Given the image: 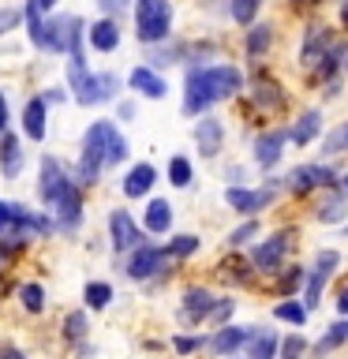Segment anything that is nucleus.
Instances as JSON below:
<instances>
[{"mask_svg":"<svg viewBox=\"0 0 348 359\" xmlns=\"http://www.w3.org/2000/svg\"><path fill=\"white\" fill-rule=\"evenodd\" d=\"M90 333V322H86V311H72L64 314V341L67 344H83Z\"/></svg>","mask_w":348,"mask_h":359,"instance_id":"4c0bfd02","label":"nucleus"},{"mask_svg":"<svg viewBox=\"0 0 348 359\" xmlns=\"http://www.w3.org/2000/svg\"><path fill=\"white\" fill-rule=\"evenodd\" d=\"M288 4H303V8H319L322 0H288Z\"/></svg>","mask_w":348,"mask_h":359,"instance_id":"4d7b16f0","label":"nucleus"},{"mask_svg":"<svg viewBox=\"0 0 348 359\" xmlns=\"http://www.w3.org/2000/svg\"><path fill=\"white\" fill-rule=\"evenodd\" d=\"M247 333H251V325H218L210 337H206V352L210 355H218V359H229L236 352H243V344H247Z\"/></svg>","mask_w":348,"mask_h":359,"instance_id":"412c9836","label":"nucleus"},{"mask_svg":"<svg viewBox=\"0 0 348 359\" xmlns=\"http://www.w3.org/2000/svg\"><path fill=\"white\" fill-rule=\"evenodd\" d=\"M41 101H45V105H64V101H72V90H67V86H45L41 90Z\"/></svg>","mask_w":348,"mask_h":359,"instance_id":"de8ad7c7","label":"nucleus"},{"mask_svg":"<svg viewBox=\"0 0 348 359\" xmlns=\"http://www.w3.org/2000/svg\"><path fill=\"white\" fill-rule=\"evenodd\" d=\"M128 157H131V142H128V135H123V131H116V135H112V142H109V154H105V168H120Z\"/></svg>","mask_w":348,"mask_h":359,"instance_id":"ea45409f","label":"nucleus"},{"mask_svg":"<svg viewBox=\"0 0 348 359\" xmlns=\"http://www.w3.org/2000/svg\"><path fill=\"white\" fill-rule=\"evenodd\" d=\"M8 224H11V202H4V198H0V232H4Z\"/></svg>","mask_w":348,"mask_h":359,"instance_id":"6e6d98bb","label":"nucleus"},{"mask_svg":"<svg viewBox=\"0 0 348 359\" xmlns=\"http://www.w3.org/2000/svg\"><path fill=\"white\" fill-rule=\"evenodd\" d=\"M247 86V75L232 60H213V64H191L184 72V94H180V116L199 120L213 112L225 101H236Z\"/></svg>","mask_w":348,"mask_h":359,"instance_id":"f257e3e1","label":"nucleus"},{"mask_svg":"<svg viewBox=\"0 0 348 359\" xmlns=\"http://www.w3.org/2000/svg\"><path fill=\"white\" fill-rule=\"evenodd\" d=\"M202 247V240L195 232H176L173 240L165 243V251H168V258H173V262H180V258H191Z\"/></svg>","mask_w":348,"mask_h":359,"instance_id":"c9c22d12","label":"nucleus"},{"mask_svg":"<svg viewBox=\"0 0 348 359\" xmlns=\"http://www.w3.org/2000/svg\"><path fill=\"white\" fill-rule=\"evenodd\" d=\"M19 128H22V139H30V142H45V139H49V105L41 101V94L27 97L22 116H19Z\"/></svg>","mask_w":348,"mask_h":359,"instance_id":"4be33fe9","label":"nucleus"},{"mask_svg":"<svg viewBox=\"0 0 348 359\" xmlns=\"http://www.w3.org/2000/svg\"><path fill=\"white\" fill-rule=\"evenodd\" d=\"M123 273L128 280H139V285H154V280H161L165 273H173V258L161 243H139L135 251H128L123 258Z\"/></svg>","mask_w":348,"mask_h":359,"instance_id":"0eeeda50","label":"nucleus"},{"mask_svg":"<svg viewBox=\"0 0 348 359\" xmlns=\"http://www.w3.org/2000/svg\"><path fill=\"white\" fill-rule=\"evenodd\" d=\"M22 168H27V150H22V139L15 131H4L0 135V176L4 180H19Z\"/></svg>","mask_w":348,"mask_h":359,"instance_id":"5701e85b","label":"nucleus"},{"mask_svg":"<svg viewBox=\"0 0 348 359\" xmlns=\"http://www.w3.org/2000/svg\"><path fill=\"white\" fill-rule=\"evenodd\" d=\"M243 94H247V101H251V109L258 116H285L292 109V94L285 90V83L274 79L269 72H262L258 64H255V75L247 79Z\"/></svg>","mask_w":348,"mask_h":359,"instance_id":"39448f33","label":"nucleus"},{"mask_svg":"<svg viewBox=\"0 0 348 359\" xmlns=\"http://www.w3.org/2000/svg\"><path fill=\"white\" fill-rule=\"evenodd\" d=\"M285 128H288V146H296V150H311V146L322 139V131H326L322 101H319V105H303L296 116L285 123Z\"/></svg>","mask_w":348,"mask_h":359,"instance_id":"f8f14e48","label":"nucleus"},{"mask_svg":"<svg viewBox=\"0 0 348 359\" xmlns=\"http://www.w3.org/2000/svg\"><path fill=\"white\" fill-rule=\"evenodd\" d=\"M277 344H281L277 330H269V325H251L247 344H243V359H277Z\"/></svg>","mask_w":348,"mask_h":359,"instance_id":"bb28decb","label":"nucleus"},{"mask_svg":"<svg viewBox=\"0 0 348 359\" xmlns=\"http://www.w3.org/2000/svg\"><path fill=\"white\" fill-rule=\"evenodd\" d=\"M307 307H303V299H296V296H285V299H277L274 303V318L277 322H288L292 330H303L307 325Z\"/></svg>","mask_w":348,"mask_h":359,"instance_id":"7c9ffc66","label":"nucleus"},{"mask_svg":"<svg viewBox=\"0 0 348 359\" xmlns=\"http://www.w3.org/2000/svg\"><path fill=\"white\" fill-rule=\"evenodd\" d=\"M341 86H344V75L341 79H330V83H322L319 90H322V101H337L341 97Z\"/></svg>","mask_w":348,"mask_h":359,"instance_id":"8fccbe9b","label":"nucleus"},{"mask_svg":"<svg viewBox=\"0 0 348 359\" xmlns=\"http://www.w3.org/2000/svg\"><path fill=\"white\" fill-rule=\"evenodd\" d=\"M269 53H274V22L258 19L251 27H243V60L255 67V64H262Z\"/></svg>","mask_w":348,"mask_h":359,"instance_id":"6ab92c4d","label":"nucleus"},{"mask_svg":"<svg viewBox=\"0 0 348 359\" xmlns=\"http://www.w3.org/2000/svg\"><path fill=\"white\" fill-rule=\"evenodd\" d=\"M142 60L154 67V72H165V67H176L184 64V41L180 38H168V41H157V45H142Z\"/></svg>","mask_w":348,"mask_h":359,"instance_id":"a878e982","label":"nucleus"},{"mask_svg":"<svg viewBox=\"0 0 348 359\" xmlns=\"http://www.w3.org/2000/svg\"><path fill=\"white\" fill-rule=\"evenodd\" d=\"M262 4L266 0H225V19L236 22V27H251V22H258V15H262Z\"/></svg>","mask_w":348,"mask_h":359,"instance_id":"c85d7f7f","label":"nucleus"},{"mask_svg":"<svg viewBox=\"0 0 348 359\" xmlns=\"http://www.w3.org/2000/svg\"><path fill=\"white\" fill-rule=\"evenodd\" d=\"M258 236H262V224H258V217H243L236 229L225 236V243L232 247V251H240V247H247V243H255Z\"/></svg>","mask_w":348,"mask_h":359,"instance_id":"473e14b6","label":"nucleus"},{"mask_svg":"<svg viewBox=\"0 0 348 359\" xmlns=\"http://www.w3.org/2000/svg\"><path fill=\"white\" fill-rule=\"evenodd\" d=\"M0 359H27V352L15 348V344H4V348H0Z\"/></svg>","mask_w":348,"mask_h":359,"instance_id":"5fc2aeb1","label":"nucleus"},{"mask_svg":"<svg viewBox=\"0 0 348 359\" xmlns=\"http://www.w3.org/2000/svg\"><path fill=\"white\" fill-rule=\"evenodd\" d=\"M112 105H116V116H112L116 123H131L135 116H139V101L135 97H116Z\"/></svg>","mask_w":348,"mask_h":359,"instance_id":"c03bdc74","label":"nucleus"},{"mask_svg":"<svg viewBox=\"0 0 348 359\" xmlns=\"http://www.w3.org/2000/svg\"><path fill=\"white\" fill-rule=\"evenodd\" d=\"M285 195V180L266 172L258 180V187L251 184H225V206H229L236 217H258V213H266L274 202Z\"/></svg>","mask_w":348,"mask_h":359,"instance_id":"7ed1b4c3","label":"nucleus"},{"mask_svg":"<svg viewBox=\"0 0 348 359\" xmlns=\"http://www.w3.org/2000/svg\"><path fill=\"white\" fill-rule=\"evenodd\" d=\"M131 4H135V0H94V8L101 11V15H109V19H120Z\"/></svg>","mask_w":348,"mask_h":359,"instance_id":"49530a36","label":"nucleus"},{"mask_svg":"<svg viewBox=\"0 0 348 359\" xmlns=\"http://www.w3.org/2000/svg\"><path fill=\"white\" fill-rule=\"evenodd\" d=\"M344 325H348V318H344Z\"/></svg>","mask_w":348,"mask_h":359,"instance_id":"680f3d73","label":"nucleus"},{"mask_svg":"<svg viewBox=\"0 0 348 359\" xmlns=\"http://www.w3.org/2000/svg\"><path fill=\"white\" fill-rule=\"evenodd\" d=\"M307 352H311V341L300 330H292L288 337H281V344H277V359H303Z\"/></svg>","mask_w":348,"mask_h":359,"instance_id":"e433bc0d","label":"nucleus"},{"mask_svg":"<svg viewBox=\"0 0 348 359\" xmlns=\"http://www.w3.org/2000/svg\"><path fill=\"white\" fill-rule=\"evenodd\" d=\"M116 131H120V123L109 120V116L86 123L83 139H79V157H75V165H72L75 168V180H79V187H83V191L101 184V172H105V154H109V142H112V135H116Z\"/></svg>","mask_w":348,"mask_h":359,"instance_id":"f03ea898","label":"nucleus"},{"mask_svg":"<svg viewBox=\"0 0 348 359\" xmlns=\"http://www.w3.org/2000/svg\"><path fill=\"white\" fill-rule=\"evenodd\" d=\"M341 269V251H333V247H319V255H314V262L307 269V280H303V307L307 311H319V303L326 296V285L333 280V273Z\"/></svg>","mask_w":348,"mask_h":359,"instance_id":"1a4fd4ad","label":"nucleus"},{"mask_svg":"<svg viewBox=\"0 0 348 359\" xmlns=\"http://www.w3.org/2000/svg\"><path fill=\"white\" fill-rule=\"evenodd\" d=\"M303 280H307V266H281L277 269V292H281V299L296 296V292L303 288Z\"/></svg>","mask_w":348,"mask_h":359,"instance_id":"72a5a7b5","label":"nucleus"},{"mask_svg":"<svg viewBox=\"0 0 348 359\" xmlns=\"http://www.w3.org/2000/svg\"><path fill=\"white\" fill-rule=\"evenodd\" d=\"M19 303H22V311L41 314V311H45V288L38 285V280H27V285H19Z\"/></svg>","mask_w":348,"mask_h":359,"instance_id":"58836bf2","label":"nucleus"},{"mask_svg":"<svg viewBox=\"0 0 348 359\" xmlns=\"http://www.w3.org/2000/svg\"><path fill=\"white\" fill-rule=\"evenodd\" d=\"M157 180H161V172H157L154 161H135L128 172L120 176V195L123 198H150Z\"/></svg>","mask_w":348,"mask_h":359,"instance_id":"a211bd4d","label":"nucleus"},{"mask_svg":"<svg viewBox=\"0 0 348 359\" xmlns=\"http://www.w3.org/2000/svg\"><path fill=\"white\" fill-rule=\"evenodd\" d=\"M319 157L322 161H341V157H348V120H337L333 128L322 131Z\"/></svg>","mask_w":348,"mask_h":359,"instance_id":"cd10ccee","label":"nucleus"},{"mask_svg":"<svg viewBox=\"0 0 348 359\" xmlns=\"http://www.w3.org/2000/svg\"><path fill=\"white\" fill-rule=\"evenodd\" d=\"M337 314H341V318H348V285L337 288Z\"/></svg>","mask_w":348,"mask_h":359,"instance_id":"864d4df0","label":"nucleus"},{"mask_svg":"<svg viewBox=\"0 0 348 359\" xmlns=\"http://www.w3.org/2000/svg\"><path fill=\"white\" fill-rule=\"evenodd\" d=\"M232 314H236V299L232 296H218V303H213V311H210V325L218 330V325H229L232 322Z\"/></svg>","mask_w":348,"mask_h":359,"instance_id":"79ce46f5","label":"nucleus"},{"mask_svg":"<svg viewBox=\"0 0 348 359\" xmlns=\"http://www.w3.org/2000/svg\"><path fill=\"white\" fill-rule=\"evenodd\" d=\"M341 344H348V325H344V322H333L330 330H326V333L319 337V341L311 344V355L326 359L330 352H337V348H341Z\"/></svg>","mask_w":348,"mask_h":359,"instance_id":"2f4dec72","label":"nucleus"},{"mask_svg":"<svg viewBox=\"0 0 348 359\" xmlns=\"http://www.w3.org/2000/svg\"><path fill=\"white\" fill-rule=\"evenodd\" d=\"M191 139H195V150L202 161H213V157H221L225 150V139H229V128H225L221 116H213V112H206V116L195 120V128H191Z\"/></svg>","mask_w":348,"mask_h":359,"instance_id":"2eb2a0df","label":"nucleus"},{"mask_svg":"<svg viewBox=\"0 0 348 359\" xmlns=\"http://www.w3.org/2000/svg\"><path fill=\"white\" fill-rule=\"evenodd\" d=\"M86 45L94 53H116L120 45H123V27H120V19H109V15H101L94 22H86Z\"/></svg>","mask_w":348,"mask_h":359,"instance_id":"aec40b11","label":"nucleus"},{"mask_svg":"<svg viewBox=\"0 0 348 359\" xmlns=\"http://www.w3.org/2000/svg\"><path fill=\"white\" fill-rule=\"evenodd\" d=\"M341 187L348 191V168H344V172H341Z\"/></svg>","mask_w":348,"mask_h":359,"instance_id":"bf43d9fd","label":"nucleus"},{"mask_svg":"<svg viewBox=\"0 0 348 359\" xmlns=\"http://www.w3.org/2000/svg\"><path fill=\"white\" fill-rule=\"evenodd\" d=\"M128 90L142 101H165L168 97V79L161 72H154L150 64H135L128 72Z\"/></svg>","mask_w":348,"mask_h":359,"instance_id":"dca6fc26","label":"nucleus"},{"mask_svg":"<svg viewBox=\"0 0 348 359\" xmlns=\"http://www.w3.org/2000/svg\"><path fill=\"white\" fill-rule=\"evenodd\" d=\"M247 180H251V172H247V165L232 161L229 168H225V184H247Z\"/></svg>","mask_w":348,"mask_h":359,"instance_id":"09e8293b","label":"nucleus"},{"mask_svg":"<svg viewBox=\"0 0 348 359\" xmlns=\"http://www.w3.org/2000/svg\"><path fill=\"white\" fill-rule=\"evenodd\" d=\"M285 195L288 198H311L314 191H322V187H330L341 180V168H337L333 161H300V165H292L285 176Z\"/></svg>","mask_w":348,"mask_h":359,"instance_id":"423d86ee","label":"nucleus"},{"mask_svg":"<svg viewBox=\"0 0 348 359\" xmlns=\"http://www.w3.org/2000/svg\"><path fill=\"white\" fill-rule=\"evenodd\" d=\"M341 38V34H337L330 22H322V19H311L307 27L300 30V49H296V60H300V67L303 72H314V67H319L322 60H326V53L333 49V41Z\"/></svg>","mask_w":348,"mask_h":359,"instance_id":"6e6552de","label":"nucleus"},{"mask_svg":"<svg viewBox=\"0 0 348 359\" xmlns=\"http://www.w3.org/2000/svg\"><path fill=\"white\" fill-rule=\"evenodd\" d=\"M202 348H206V337H199V333H176L173 337V352L176 355H195V352H202Z\"/></svg>","mask_w":348,"mask_h":359,"instance_id":"a19ab883","label":"nucleus"},{"mask_svg":"<svg viewBox=\"0 0 348 359\" xmlns=\"http://www.w3.org/2000/svg\"><path fill=\"white\" fill-rule=\"evenodd\" d=\"M120 90H123V79L116 72H101V94H105V105L120 97Z\"/></svg>","mask_w":348,"mask_h":359,"instance_id":"a18cd8bd","label":"nucleus"},{"mask_svg":"<svg viewBox=\"0 0 348 359\" xmlns=\"http://www.w3.org/2000/svg\"><path fill=\"white\" fill-rule=\"evenodd\" d=\"M38 4H41V8H45V11H53V8H56V4H60V0H38Z\"/></svg>","mask_w":348,"mask_h":359,"instance_id":"13d9d810","label":"nucleus"},{"mask_svg":"<svg viewBox=\"0 0 348 359\" xmlns=\"http://www.w3.org/2000/svg\"><path fill=\"white\" fill-rule=\"evenodd\" d=\"M288 150V128L285 123H274V128H258L251 139V165L258 172H274V168L285 161Z\"/></svg>","mask_w":348,"mask_h":359,"instance_id":"9d476101","label":"nucleus"},{"mask_svg":"<svg viewBox=\"0 0 348 359\" xmlns=\"http://www.w3.org/2000/svg\"><path fill=\"white\" fill-rule=\"evenodd\" d=\"M311 217L319 224H344L348 221V191L341 187V180L330 187H322V191H314Z\"/></svg>","mask_w":348,"mask_h":359,"instance_id":"4468645a","label":"nucleus"},{"mask_svg":"<svg viewBox=\"0 0 348 359\" xmlns=\"http://www.w3.org/2000/svg\"><path fill=\"white\" fill-rule=\"evenodd\" d=\"M109 243L116 255H128L139 243H146V232H142V224L131 217V210H123V206L109 210Z\"/></svg>","mask_w":348,"mask_h":359,"instance_id":"ddd939ff","label":"nucleus"},{"mask_svg":"<svg viewBox=\"0 0 348 359\" xmlns=\"http://www.w3.org/2000/svg\"><path fill=\"white\" fill-rule=\"evenodd\" d=\"M142 232H146V236H168V232H173V202H168V198H157V195L146 198Z\"/></svg>","mask_w":348,"mask_h":359,"instance_id":"393cba45","label":"nucleus"},{"mask_svg":"<svg viewBox=\"0 0 348 359\" xmlns=\"http://www.w3.org/2000/svg\"><path fill=\"white\" fill-rule=\"evenodd\" d=\"M11 128V109H8V94H4V86H0V135H4Z\"/></svg>","mask_w":348,"mask_h":359,"instance_id":"3c124183","label":"nucleus"},{"mask_svg":"<svg viewBox=\"0 0 348 359\" xmlns=\"http://www.w3.org/2000/svg\"><path fill=\"white\" fill-rule=\"evenodd\" d=\"M165 176H168V184H173L176 191H187L191 184H195V161H191L187 154H173L168 157Z\"/></svg>","mask_w":348,"mask_h":359,"instance_id":"c756f323","label":"nucleus"},{"mask_svg":"<svg viewBox=\"0 0 348 359\" xmlns=\"http://www.w3.org/2000/svg\"><path fill=\"white\" fill-rule=\"evenodd\" d=\"M131 19H135V38H139V45L168 41L173 38V27H176V4L173 0H135Z\"/></svg>","mask_w":348,"mask_h":359,"instance_id":"20e7f679","label":"nucleus"},{"mask_svg":"<svg viewBox=\"0 0 348 359\" xmlns=\"http://www.w3.org/2000/svg\"><path fill=\"white\" fill-rule=\"evenodd\" d=\"M22 22V8H11V4H0V38H8Z\"/></svg>","mask_w":348,"mask_h":359,"instance_id":"37998d69","label":"nucleus"},{"mask_svg":"<svg viewBox=\"0 0 348 359\" xmlns=\"http://www.w3.org/2000/svg\"><path fill=\"white\" fill-rule=\"evenodd\" d=\"M83 303H86V311H105L112 303V285H109V280H86Z\"/></svg>","mask_w":348,"mask_h":359,"instance_id":"f704fd0d","label":"nucleus"},{"mask_svg":"<svg viewBox=\"0 0 348 359\" xmlns=\"http://www.w3.org/2000/svg\"><path fill=\"white\" fill-rule=\"evenodd\" d=\"M67 30H72V15H53L41 22V41L38 53L45 56H64L67 53Z\"/></svg>","mask_w":348,"mask_h":359,"instance_id":"b1692460","label":"nucleus"},{"mask_svg":"<svg viewBox=\"0 0 348 359\" xmlns=\"http://www.w3.org/2000/svg\"><path fill=\"white\" fill-rule=\"evenodd\" d=\"M337 30L348 38V0H337Z\"/></svg>","mask_w":348,"mask_h":359,"instance_id":"603ef678","label":"nucleus"},{"mask_svg":"<svg viewBox=\"0 0 348 359\" xmlns=\"http://www.w3.org/2000/svg\"><path fill=\"white\" fill-rule=\"evenodd\" d=\"M213 303H218V296L206 288V285H187L184 292H180V322L184 325H199L210 318Z\"/></svg>","mask_w":348,"mask_h":359,"instance_id":"f3484780","label":"nucleus"},{"mask_svg":"<svg viewBox=\"0 0 348 359\" xmlns=\"http://www.w3.org/2000/svg\"><path fill=\"white\" fill-rule=\"evenodd\" d=\"M344 79H348V56H344Z\"/></svg>","mask_w":348,"mask_h":359,"instance_id":"052dcab7","label":"nucleus"},{"mask_svg":"<svg viewBox=\"0 0 348 359\" xmlns=\"http://www.w3.org/2000/svg\"><path fill=\"white\" fill-rule=\"evenodd\" d=\"M292 243H296V229H277V232H269L266 240H258V243L251 247V266H255V273H277V269L288 262Z\"/></svg>","mask_w":348,"mask_h":359,"instance_id":"9b49d317","label":"nucleus"}]
</instances>
